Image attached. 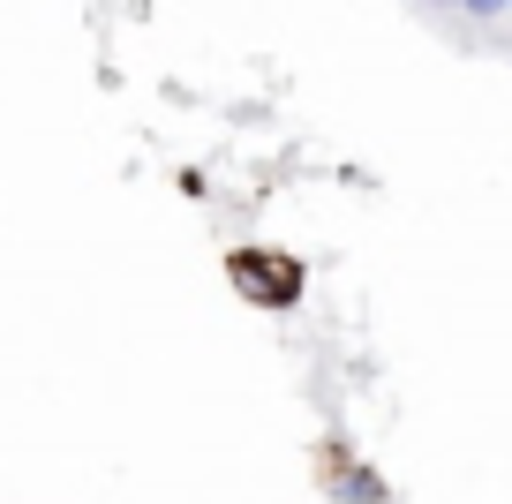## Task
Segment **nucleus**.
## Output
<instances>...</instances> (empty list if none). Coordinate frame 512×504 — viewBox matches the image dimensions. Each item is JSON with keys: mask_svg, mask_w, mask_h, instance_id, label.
Instances as JSON below:
<instances>
[]
</instances>
